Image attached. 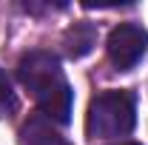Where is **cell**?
Here are the masks:
<instances>
[{"label":"cell","instance_id":"1","mask_svg":"<svg viewBox=\"0 0 148 145\" xmlns=\"http://www.w3.org/2000/svg\"><path fill=\"white\" fill-rule=\"evenodd\" d=\"M17 80L23 88L37 100L46 120L66 125L71 120V100L74 94L63 77L60 60L51 51H29L17 66Z\"/></svg>","mask_w":148,"mask_h":145},{"label":"cell","instance_id":"2","mask_svg":"<svg viewBox=\"0 0 148 145\" xmlns=\"http://www.w3.org/2000/svg\"><path fill=\"white\" fill-rule=\"evenodd\" d=\"M137 122V97L131 91H103L88 103L86 134L91 140H117Z\"/></svg>","mask_w":148,"mask_h":145},{"label":"cell","instance_id":"3","mask_svg":"<svg viewBox=\"0 0 148 145\" xmlns=\"http://www.w3.org/2000/svg\"><path fill=\"white\" fill-rule=\"evenodd\" d=\"M145 49H148V34H145V29L137 26V23H120L108 34V43H106L108 60L114 63V68H120V71L134 68L143 60Z\"/></svg>","mask_w":148,"mask_h":145},{"label":"cell","instance_id":"4","mask_svg":"<svg viewBox=\"0 0 148 145\" xmlns=\"http://www.w3.org/2000/svg\"><path fill=\"white\" fill-rule=\"evenodd\" d=\"M20 145H69V142L54 131V125L43 114H37L20 128Z\"/></svg>","mask_w":148,"mask_h":145},{"label":"cell","instance_id":"5","mask_svg":"<svg viewBox=\"0 0 148 145\" xmlns=\"http://www.w3.org/2000/svg\"><path fill=\"white\" fill-rule=\"evenodd\" d=\"M63 46H66V54L69 57L80 60V57H86L97 46V29L91 23H86V20L83 23H74L71 29L66 31V37H63Z\"/></svg>","mask_w":148,"mask_h":145},{"label":"cell","instance_id":"6","mask_svg":"<svg viewBox=\"0 0 148 145\" xmlns=\"http://www.w3.org/2000/svg\"><path fill=\"white\" fill-rule=\"evenodd\" d=\"M14 108H17V97H14V91H12V80L0 68V117L14 114Z\"/></svg>","mask_w":148,"mask_h":145},{"label":"cell","instance_id":"7","mask_svg":"<svg viewBox=\"0 0 148 145\" xmlns=\"http://www.w3.org/2000/svg\"><path fill=\"white\" fill-rule=\"evenodd\" d=\"M117 145H140V142H117Z\"/></svg>","mask_w":148,"mask_h":145}]
</instances>
